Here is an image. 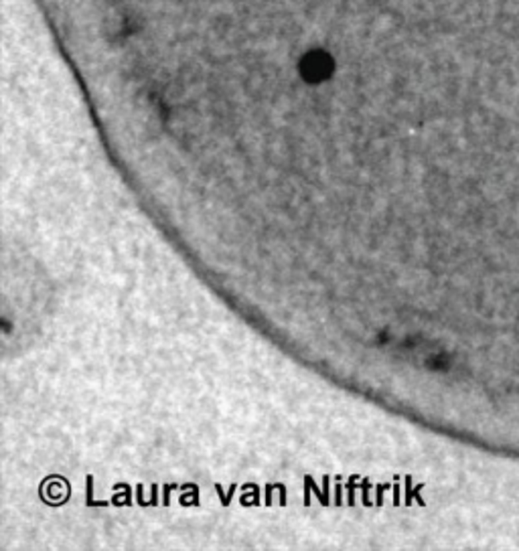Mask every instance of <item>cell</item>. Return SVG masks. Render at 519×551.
<instances>
[{
	"label": "cell",
	"mask_w": 519,
	"mask_h": 551,
	"mask_svg": "<svg viewBox=\"0 0 519 551\" xmlns=\"http://www.w3.org/2000/svg\"><path fill=\"white\" fill-rule=\"evenodd\" d=\"M331 67L329 57L323 51H313L302 61V69L306 71V80H320L327 75V69Z\"/></svg>",
	"instance_id": "1"
}]
</instances>
